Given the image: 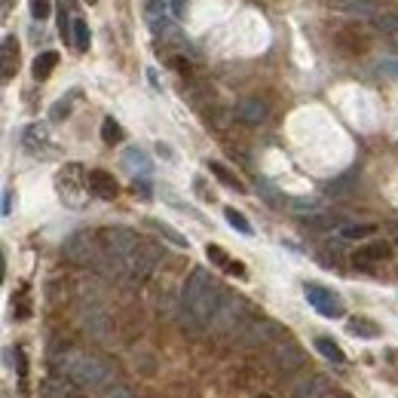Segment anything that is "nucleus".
I'll list each match as a JSON object with an SVG mask.
<instances>
[{
  "label": "nucleus",
  "mask_w": 398,
  "mask_h": 398,
  "mask_svg": "<svg viewBox=\"0 0 398 398\" xmlns=\"http://www.w3.org/2000/svg\"><path fill=\"white\" fill-rule=\"evenodd\" d=\"M389 254H392L389 242L377 239V242H367V245H362V248L352 254V261H355V267H371V263H380V261H386V258H389Z\"/></svg>",
  "instance_id": "9d476101"
},
{
  "label": "nucleus",
  "mask_w": 398,
  "mask_h": 398,
  "mask_svg": "<svg viewBox=\"0 0 398 398\" xmlns=\"http://www.w3.org/2000/svg\"><path fill=\"white\" fill-rule=\"evenodd\" d=\"M147 227L150 230H157L162 239H169L172 245H175V248H187V236H181V233L175 230V227H169V224H162V221H157V218H147Z\"/></svg>",
  "instance_id": "5701e85b"
},
{
  "label": "nucleus",
  "mask_w": 398,
  "mask_h": 398,
  "mask_svg": "<svg viewBox=\"0 0 398 398\" xmlns=\"http://www.w3.org/2000/svg\"><path fill=\"white\" fill-rule=\"evenodd\" d=\"M105 398H132V395H129V389H122V386H110Z\"/></svg>",
  "instance_id": "f704fd0d"
},
{
  "label": "nucleus",
  "mask_w": 398,
  "mask_h": 398,
  "mask_svg": "<svg viewBox=\"0 0 398 398\" xmlns=\"http://www.w3.org/2000/svg\"><path fill=\"white\" fill-rule=\"evenodd\" d=\"M224 218H227V224H230V227L233 230H239L242 233V236H251V224H248V218H245V214L242 211H236V209H224Z\"/></svg>",
  "instance_id": "bb28decb"
},
{
  "label": "nucleus",
  "mask_w": 398,
  "mask_h": 398,
  "mask_svg": "<svg viewBox=\"0 0 398 398\" xmlns=\"http://www.w3.org/2000/svg\"><path fill=\"white\" fill-rule=\"evenodd\" d=\"M236 117L245 122V126H261V122L270 117V110L261 98H245L236 105Z\"/></svg>",
  "instance_id": "ddd939ff"
},
{
  "label": "nucleus",
  "mask_w": 398,
  "mask_h": 398,
  "mask_svg": "<svg viewBox=\"0 0 398 398\" xmlns=\"http://www.w3.org/2000/svg\"><path fill=\"white\" fill-rule=\"evenodd\" d=\"M56 65H58V53L46 49V53H40L34 58V65H31V74H34V80H46L56 70Z\"/></svg>",
  "instance_id": "412c9836"
},
{
  "label": "nucleus",
  "mask_w": 398,
  "mask_h": 398,
  "mask_svg": "<svg viewBox=\"0 0 398 398\" xmlns=\"http://www.w3.org/2000/svg\"><path fill=\"white\" fill-rule=\"evenodd\" d=\"M303 294H306V300H310V306H315V313L325 315V319H340L343 315V300L337 298L331 288H325V285L306 282Z\"/></svg>",
  "instance_id": "423d86ee"
},
{
  "label": "nucleus",
  "mask_w": 398,
  "mask_h": 398,
  "mask_svg": "<svg viewBox=\"0 0 398 398\" xmlns=\"http://www.w3.org/2000/svg\"><path fill=\"white\" fill-rule=\"evenodd\" d=\"M254 398H273V395H267V392H261V395H254Z\"/></svg>",
  "instance_id": "58836bf2"
},
{
  "label": "nucleus",
  "mask_w": 398,
  "mask_h": 398,
  "mask_svg": "<svg viewBox=\"0 0 398 398\" xmlns=\"http://www.w3.org/2000/svg\"><path fill=\"white\" fill-rule=\"evenodd\" d=\"M132 190H135V197H141V199H150V181H147V175L135 178V184H132Z\"/></svg>",
  "instance_id": "7c9ffc66"
},
{
  "label": "nucleus",
  "mask_w": 398,
  "mask_h": 398,
  "mask_svg": "<svg viewBox=\"0 0 398 398\" xmlns=\"http://www.w3.org/2000/svg\"><path fill=\"white\" fill-rule=\"evenodd\" d=\"M13 4H16V0H0V6H4V13H9V9H13Z\"/></svg>",
  "instance_id": "4c0bfd02"
},
{
  "label": "nucleus",
  "mask_w": 398,
  "mask_h": 398,
  "mask_svg": "<svg viewBox=\"0 0 398 398\" xmlns=\"http://www.w3.org/2000/svg\"><path fill=\"white\" fill-rule=\"evenodd\" d=\"M172 4V13H175V19H181L184 16V0H169Z\"/></svg>",
  "instance_id": "c9c22d12"
},
{
  "label": "nucleus",
  "mask_w": 398,
  "mask_h": 398,
  "mask_svg": "<svg viewBox=\"0 0 398 398\" xmlns=\"http://www.w3.org/2000/svg\"><path fill=\"white\" fill-rule=\"evenodd\" d=\"M331 398H346V395H331Z\"/></svg>",
  "instance_id": "ea45409f"
},
{
  "label": "nucleus",
  "mask_w": 398,
  "mask_h": 398,
  "mask_svg": "<svg viewBox=\"0 0 398 398\" xmlns=\"http://www.w3.org/2000/svg\"><path fill=\"white\" fill-rule=\"evenodd\" d=\"M65 258L80 263V267H92V263H98V258H101V239L92 236L89 230L74 233V236L65 239Z\"/></svg>",
  "instance_id": "39448f33"
},
{
  "label": "nucleus",
  "mask_w": 398,
  "mask_h": 398,
  "mask_svg": "<svg viewBox=\"0 0 398 398\" xmlns=\"http://www.w3.org/2000/svg\"><path fill=\"white\" fill-rule=\"evenodd\" d=\"M383 74H389V77H398V58H386L383 65H380Z\"/></svg>",
  "instance_id": "473e14b6"
},
{
  "label": "nucleus",
  "mask_w": 398,
  "mask_h": 398,
  "mask_svg": "<svg viewBox=\"0 0 398 398\" xmlns=\"http://www.w3.org/2000/svg\"><path fill=\"white\" fill-rule=\"evenodd\" d=\"M374 28L380 31L383 37H389V43L398 40V13H377L374 16Z\"/></svg>",
  "instance_id": "b1692460"
},
{
  "label": "nucleus",
  "mask_w": 398,
  "mask_h": 398,
  "mask_svg": "<svg viewBox=\"0 0 398 398\" xmlns=\"http://www.w3.org/2000/svg\"><path fill=\"white\" fill-rule=\"evenodd\" d=\"M315 350H319V352L325 355V359H328L331 365H337V367H343V365H346L343 350L331 340V337H315Z\"/></svg>",
  "instance_id": "4be33fe9"
},
{
  "label": "nucleus",
  "mask_w": 398,
  "mask_h": 398,
  "mask_svg": "<svg viewBox=\"0 0 398 398\" xmlns=\"http://www.w3.org/2000/svg\"><path fill=\"white\" fill-rule=\"evenodd\" d=\"M89 187H92V193H95L98 199H114L120 193L117 178L110 175V172H105V169H92L89 172Z\"/></svg>",
  "instance_id": "f8f14e48"
},
{
  "label": "nucleus",
  "mask_w": 398,
  "mask_h": 398,
  "mask_svg": "<svg viewBox=\"0 0 398 398\" xmlns=\"http://www.w3.org/2000/svg\"><path fill=\"white\" fill-rule=\"evenodd\" d=\"M282 334V328L276 322H270V319H254V322H248L242 328V340L245 343H267V340H276V337Z\"/></svg>",
  "instance_id": "1a4fd4ad"
},
{
  "label": "nucleus",
  "mask_w": 398,
  "mask_h": 398,
  "mask_svg": "<svg viewBox=\"0 0 398 398\" xmlns=\"http://www.w3.org/2000/svg\"><path fill=\"white\" fill-rule=\"evenodd\" d=\"M61 374L68 377L70 383L83 386V389H98V386H105L110 380V371L105 362H98L95 355H86V352H68L61 355Z\"/></svg>",
  "instance_id": "7ed1b4c3"
},
{
  "label": "nucleus",
  "mask_w": 398,
  "mask_h": 398,
  "mask_svg": "<svg viewBox=\"0 0 398 398\" xmlns=\"http://www.w3.org/2000/svg\"><path fill=\"white\" fill-rule=\"evenodd\" d=\"M56 190H58V199L65 202L68 209H83L89 193H92L89 172L80 166V162H68V166L56 175Z\"/></svg>",
  "instance_id": "20e7f679"
},
{
  "label": "nucleus",
  "mask_w": 398,
  "mask_h": 398,
  "mask_svg": "<svg viewBox=\"0 0 398 398\" xmlns=\"http://www.w3.org/2000/svg\"><path fill=\"white\" fill-rule=\"evenodd\" d=\"M101 239V258H108V263L117 273H126L129 279H147L157 267L159 254L153 245L145 239H138L126 227H105L98 233Z\"/></svg>",
  "instance_id": "f257e3e1"
},
{
  "label": "nucleus",
  "mask_w": 398,
  "mask_h": 398,
  "mask_svg": "<svg viewBox=\"0 0 398 398\" xmlns=\"http://www.w3.org/2000/svg\"><path fill=\"white\" fill-rule=\"evenodd\" d=\"M206 258L214 263V267H221L224 273H230V276H236V279H245V267L239 261H233L227 251L221 248V245H209L206 248Z\"/></svg>",
  "instance_id": "2eb2a0df"
},
{
  "label": "nucleus",
  "mask_w": 398,
  "mask_h": 398,
  "mask_svg": "<svg viewBox=\"0 0 398 398\" xmlns=\"http://www.w3.org/2000/svg\"><path fill=\"white\" fill-rule=\"evenodd\" d=\"M334 395V383L325 374H310L300 383H294L291 398H331Z\"/></svg>",
  "instance_id": "6e6552de"
},
{
  "label": "nucleus",
  "mask_w": 398,
  "mask_h": 398,
  "mask_svg": "<svg viewBox=\"0 0 398 398\" xmlns=\"http://www.w3.org/2000/svg\"><path fill=\"white\" fill-rule=\"evenodd\" d=\"M101 141H105V145H120L122 141V126L114 117H108L105 122H101Z\"/></svg>",
  "instance_id": "a878e982"
},
{
  "label": "nucleus",
  "mask_w": 398,
  "mask_h": 398,
  "mask_svg": "<svg viewBox=\"0 0 398 398\" xmlns=\"http://www.w3.org/2000/svg\"><path fill=\"white\" fill-rule=\"evenodd\" d=\"M13 313H16V319H28V315H31V306H28V291H25V288L19 291V298H13Z\"/></svg>",
  "instance_id": "c756f323"
},
{
  "label": "nucleus",
  "mask_w": 398,
  "mask_h": 398,
  "mask_svg": "<svg viewBox=\"0 0 398 398\" xmlns=\"http://www.w3.org/2000/svg\"><path fill=\"white\" fill-rule=\"evenodd\" d=\"M53 13V0H31V16L37 19V22H43Z\"/></svg>",
  "instance_id": "c85d7f7f"
},
{
  "label": "nucleus",
  "mask_w": 398,
  "mask_h": 398,
  "mask_svg": "<svg viewBox=\"0 0 398 398\" xmlns=\"http://www.w3.org/2000/svg\"><path fill=\"white\" fill-rule=\"evenodd\" d=\"M68 114H70V101H58L53 108V120H65Z\"/></svg>",
  "instance_id": "2f4dec72"
},
{
  "label": "nucleus",
  "mask_w": 398,
  "mask_h": 398,
  "mask_svg": "<svg viewBox=\"0 0 398 398\" xmlns=\"http://www.w3.org/2000/svg\"><path fill=\"white\" fill-rule=\"evenodd\" d=\"M16 371H19V377L25 380V374H28V365H25V352L22 350H16Z\"/></svg>",
  "instance_id": "72a5a7b5"
},
{
  "label": "nucleus",
  "mask_w": 398,
  "mask_h": 398,
  "mask_svg": "<svg viewBox=\"0 0 398 398\" xmlns=\"http://www.w3.org/2000/svg\"><path fill=\"white\" fill-rule=\"evenodd\" d=\"M40 398H89L77 389V383H70L68 377L58 380V377H49V380L40 383Z\"/></svg>",
  "instance_id": "9b49d317"
},
{
  "label": "nucleus",
  "mask_w": 398,
  "mask_h": 398,
  "mask_svg": "<svg viewBox=\"0 0 398 398\" xmlns=\"http://www.w3.org/2000/svg\"><path fill=\"white\" fill-rule=\"evenodd\" d=\"M331 6L346 16H377V0H331Z\"/></svg>",
  "instance_id": "dca6fc26"
},
{
  "label": "nucleus",
  "mask_w": 398,
  "mask_h": 398,
  "mask_svg": "<svg viewBox=\"0 0 398 398\" xmlns=\"http://www.w3.org/2000/svg\"><path fill=\"white\" fill-rule=\"evenodd\" d=\"M89 4H95V0H89Z\"/></svg>",
  "instance_id": "79ce46f5"
},
{
  "label": "nucleus",
  "mask_w": 398,
  "mask_h": 398,
  "mask_svg": "<svg viewBox=\"0 0 398 398\" xmlns=\"http://www.w3.org/2000/svg\"><path fill=\"white\" fill-rule=\"evenodd\" d=\"M9 211H13V193H4V214H9Z\"/></svg>",
  "instance_id": "e433bc0d"
},
{
  "label": "nucleus",
  "mask_w": 398,
  "mask_h": 398,
  "mask_svg": "<svg viewBox=\"0 0 398 398\" xmlns=\"http://www.w3.org/2000/svg\"><path fill=\"white\" fill-rule=\"evenodd\" d=\"M4 398H6V395H4Z\"/></svg>",
  "instance_id": "37998d69"
},
{
  "label": "nucleus",
  "mask_w": 398,
  "mask_h": 398,
  "mask_svg": "<svg viewBox=\"0 0 398 398\" xmlns=\"http://www.w3.org/2000/svg\"><path fill=\"white\" fill-rule=\"evenodd\" d=\"M0 61H4V80H13L19 70V43L16 34H4L0 40Z\"/></svg>",
  "instance_id": "4468645a"
},
{
  "label": "nucleus",
  "mask_w": 398,
  "mask_h": 398,
  "mask_svg": "<svg viewBox=\"0 0 398 398\" xmlns=\"http://www.w3.org/2000/svg\"><path fill=\"white\" fill-rule=\"evenodd\" d=\"M181 303H184V313L193 315L197 325H214V319L221 313V303H224V288L214 282V276L209 270L197 267L190 273L187 285H184Z\"/></svg>",
  "instance_id": "f03ea898"
},
{
  "label": "nucleus",
  "mask_w": 398,
  "mask_h": 398,
  "mask_svg": "<svg viewBox=\"0 0 398 398\" xmlns=\"http://www.w3.org/2000/svg\"><path fill=\"white\" fill-rule=\"evenodd\" d=\"M346 331L355 334V337H362V340H377L383 328L374 319H367V315H352V319L346 322Z\"/></svg>",
  "instance_id": "f3484780"
},
{
  "label": "nucleus",
  "mask_w": 398,
  "mask_h": 398,
  "mask_svg": "<svg viewBox=\"0 0 398 398\" xmlns=\"http://www.w3.org/2000/svg\"><path fill=\"white\" fill-rule=\"evenodd\" d=\"M209 172H211V175L224 184V187H230V190H236V193H248V187L242 184V178L236 175V172H230L227 166H224V162L209 159Z\"/></svg>",
  "instance_id": "a211bd4d"
},
{
  "label": "nucleus",
  "mask_w": 398,
  "mask_h": 398,
  "mask_svg": "<svg viewBox=\"0 0 398 398\" xmlns=\"http://www.w3.org/2000/svg\"><path fill=\"white\" fill-rule=\"evenodd\" d=\"M122 166H126L132 175H150V159L141 147H129L122 153Z\"/></svg>",
  "instance_id": "6ab92c4d"
},
{
  "label": "nucleus",
  "mask_w": 398,
  "mask_h": 398,
  "mask_svg": "<svg viewBox=\"0 0 398 398\" xmlns=\"http://www.w3.org/2000/svg\"><path fill=\"white\" fill-rule=\"evenodd\" d=\"M22 145H25L28 153H34V157H37V153H43L46 145H49L46 129H43V126H37V122H34V126H28V129H25V135H22Z\"/></svg>",
  "instance_id": "aec40b11"
},
{
  "label": "nucleus",
  "mask_w": 398,
  "mask_h": 398,
  "mask_svg": "<svg viewBox=\"0 0 398 398\" xmlns=\"http://www.w3.org/2000/svg\"><path fill=\"white\" fill-rule=\"evenodd\" d=\"M392 46H395V49H398V40H395V43H392Z\"/></svg>",
  "instance_id": "a19ab883"
},
{
  "label": "nucleus",
  "mask_w": 398,
  "mask_h": 398,
  "mask_svg": "<svg viewBox=\"0 0 398 398\" xmlns=\"http://www.w3.org/2000/svg\"><path fill=\"white\" fill-rule=\"evenodd\" d=\"M371 233H377L374 224H343V227H340L343 239H367Z\"/></svg>",
  "instance_id": "393cba45"
},
{
  "label": "nucleus",
  "mask_w": 398,
  "mask_h": 398,
  "mask_svg": "<svg viewBox=\"0 0 398 398\" xmlns=\"http://www.w3.org/2000/svg\"><path fill=\"white\" fill-rule=\"evenodd\" d=\"M89 43H92L89 25L83 22V19H74V49H77V53H86Z\"/></svg>",
  "instance_id": "cd10ccee"
},
{
  "label": "nucleus",
  "mask_w": 398,
  "mask_h": 398,
  "mask_svg": "<svg viewBox=\"0 0 398 398\" xmlns=\"http://www.w3.org/2000/svg\"><path fill=\"white\" fill-rule=\"evenodd\" d=\"M273 362H276V367H279V371L294 374V371H300V367L306 365V355H303V350L294 340H282L273 350Z\"/></svg>",
  "instance_id": "0eeeda50"
}]
</instances>
